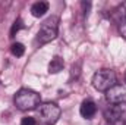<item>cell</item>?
I'll use <instances>...</instances> for the list:
<instances>
[{"label": "cell", "mask_w": 126, "mask_h": 125, "mask_svg": "<svg viewBox=\"0 0 126 125\" xmlns=\"http://www.w3.org/2000/svg\"><path fill=\"white\" fill-rule=\"evenodd\" d=\"M13 103L19 110H32V109H37V106L41 104V97L34 90L21 88L15 94Z\"/></svg>", "instance_id": "6da1fadb"}, {"label": "cell", "mask_w": 126, "mask_h": 125, "mask_svg": "<svg viewBox=\"0 0 126 125\" xmlns=\"http://www.w3.org/2000/svg\"><path fill=\"white\" fill-rule=\"evenodd\" d=\"M59 24H60V19L57 16H50L47 18L37 34V41L40 44H47L50 41H53L56 37H57V32H59Z\"/></svg>", "instance_id": "7a4b0ae2"}, {"label": "cell", "mask_w": 126, "mask_h": 125, "mask_svg": "<svg viewBox=\"0 0 126 125\" xmlns=\"http://www.w3.org/2000/svg\"><path fill=\"white\" fill-rule=\"evenodd\" d=\"M116 83H117V78H116V72L113 69L103 68V69L97 71L93 77V85L97 91L106 93L109 88L116 85Z\"/></svg>", "instance_id": "3957f363"}, {"label": "cell", "mask_w": 126, "mask_h": 125, "mask_svg": "<svg viewBox=\"0 0 126 125\" xmlns=\"http://www.w3.org/2000/svg\"><path fill=\"white\" fill-rule=\"evenodd\" d=\"M37 112H38V118L43 125H54L62 115L60 107L51 102L41 103L40 107H37Z\"/></svg>", "instance_id": "277c9868"}, {"label": "cell", "mask_w": 126, "mask_h": 125, "mask_svg": "<svg viewBox=\"0 0 126 125\" xmlns=\"http://www.w3.org/2000/svg\"><path fill=\"white\" fill-rule=\"evenodd\" d=\"M104 118L111 125H125L126 124V103L110 104L104 110Z\"/></svg>", "instance_id": "5b68a950"}, {"label": "cell", "mask_w": 126, "mask_h": 125, "mask_svg": "<svg viewBox=\"0 0 126 125\" xmlns=\"http://www.w3.org/2000/svg\"><path fill=\"white\" fill-rule=\"evenodd\" d=\"M125 97H126V90H125V87L120 85V84H116V85H113L111 88H109L106 91V100L110 104L123 103Z\"/></svg>", "instance_id": "8992f818"}, {"label": "cell", "mask_w": 126, "mask_h": 125, "mask_svg": "<svg viewBox=\"0 0 126 125\" xmlns=\"http://www.w3.org/2000/svg\"><path fill=\"white\" fill-rule=\"evenodd\" d=\"M79 113H81L85 119H91V118H94V115L97 113V104H95L91 99H85V100L81 103Z\"/></svg>", "instance_id": "52a82bcc"}, {"label": "cell", "mask_w": 126, "mask_h": 125, "mask_svg": "<svg viewBox=\"0 0 126 125\" xmlns=\"http://www.w3.org/2000/svg\"><path fill=\"white\" fill-rule=\"evenodd\" d=\"M46 12H48V3L47 1H37L31 6V13L35 18H41L46 15Z\"/></svg>", "instance_id": "ba28073f"}, {"label": "cell", "mask_w": 126, "mask_h": 125, "mask_svg": "<svg viewBox=\"0 0 126 125\" xmlns=\"http://www.w3.org/2000/svg\"><path fill=\"white\" fill-rule=\"evenodd\" d=\"M63 66H64V61L60 56H54L48 63V72L50 74H59L63 69Z\"/></svg>", "instance_id": "9c48e42d"}, {"label": "cell", "mask_w": 126, "mask_h": 125, "mask_svg": "<svg viewBox=\"0 0 126 125\" xmlns=\"http://www.w3.org/2000/svg\"><path fill=\"white\" fill-rule=\"evenodd\" d=\"M10 53H12L13 56H16V58H21V56H24V53H25V46H24L22 43H13V44L10 46Z\"/></svg>", "instance_id": "30bf717a"}, {"label": "cell", "mask_w": 126, "mask_h": 125, "mask_svg": "<svg viewBox=\"0 0 126 125\" xmlns=\"http://www.w3.org/2000/svg\"><path fill=\"white\" fill-rule=\"evenodd\" d=\"M24 25H22V19L21 18H18L15 22H13V25H12V28H10V37H15V34L19 31L21 28H22Z\"/></svg>", "instance_id": "8fae6325"}, {"label": "cell", "mask_w": 126, "mask_h": 125, "mask_svg": "<svg viewBox=\"0 0 126 125\" xmlns=\"http://www.w3.org/2000/svg\"><path fill=\"white\" fill-rule=\"evenodd\" d=\"M117 13H119V16H120L119 21H126V1H123V3L119 6Z\"/></svg>", "instance_id": "7c38bea8"}, {"label": "cell", "mask_w": 126, "mask_h": 125, "mask_svg": "<svg viewBox=\"0 0 126 125\" xmlns=\"http://www.w3.org/2000/svg\"><path fill=\"white\" fill-rule=\"evenodd\" d=\"M21 125H37V121L32 116H25V118H22Z\"/></svg>", "instance_id": "4fadbf2b"}, {"label": "cell", "mask_w": 126, "mask_h": 125, "mask_svg": "<svg viewBox=\"0 0 126 125\" xmlns=\"http://www.w3.org/2000/svg\"><path fill=\"white\" fill-rule=\"evenodd\" d=\"M119 31L126 38V21H119Z\"/></svg>", "instance_id": "5bb4252c"}, {"label": "cell", "mask_w": 126, "mask_h": 125, "mask_svg": "<svg viewBox=\"0 0 126 125\" xmlns=\"http://www.w3.org/2000/svg\"><path fill=\"white\" fill-rule=\"evenodd\" d=\"M125 83H126V74H125Z\"/></svg>", "instance_id": "9a60e30c"}]
</instances>
